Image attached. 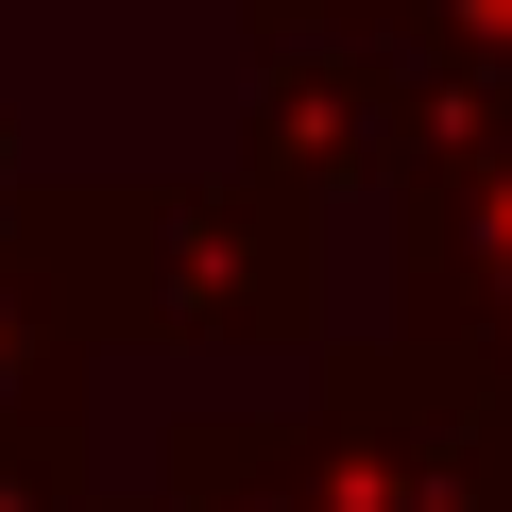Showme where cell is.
<instances>
[{
  "label": "cell",
  "instance_id": "obj_1",
  "mask_svg": "<svg viewBox=\"0 0 512 512\" xmlns=\"http://www.w3.org/2000/svg\"><path fill=\"white\" fill-rule=\"evenodd\" d=\"M35 256H52L86 342L222 359V342H308L325 325V239L256 171H205V188H35Z\"/></svg>",
  "mask_w": 512,
  "mask_h": 512
},
{
  "label": "cell",
  "instance_id": "obj_2",
  "mask_svg": "<svg viewBox=\"0 0 512 512\" xmlns=\"http://www.w3.org/2000/svg\"><path fill=\"white\" fill-rule=\"evenodd\" d=\"M291 461H308V512H512V410H495V376L410 359V342H325Z\"/></svg>",
  "mask_w": 512,
  "mask_h": 512
},
{
  "label": "cell",
  "instance_id": "obj_3",
  "mask_svg": "<svg viewBox=\"0 0 512 512\" xmlns=\"http://www.w3.org/2000/svg\"><path fill=\"white\" fill-rule=\"evenodd\" d=\"M393 342L461 359V376L512 359V154H461V171L393 188Z\"/></svg>",
  "mask_w": 512,
  "mask_h": 512
},
{
  "label": "cell",
  "instance_id": "obj_4",
  "mask_svg": "<svg viewBox=\"0 0 512 512\" xmlns=\"http://www.w3.org/2000/svg\"><path fill=\"white\" fill-rule=\"evenodd\" d=\"M291 35H359L410 103V171H461V154H512V0H308ZM274 52V35H256ZM393 171V188H410Z\"/></svg>",
  "mask_w": 512,
  "mask_h": 512
},
{
  "label": "cell",
  "instance_id": "obj_5",
  "mask_svg": "<svg viewBox=\"0 0 512 512\" xmlns=\"http://www.w3.org/2000/svg\"><path fill=\"white\" fill-rule=\"evenodd\" d=\"M239 171L274 188V205H308V188H393V171H410L393 69H376L359 35H274V52H256V137H239Z\"/></svg>",
  "mask_w": 512,
  "mask_h": 512
},
{
  "label": "cell",
  "instance_id": "obj_6",
  "mask_svg": "<svg viewBox=\"0 0 512 512\" xmlns=\"http://www.w3.org/2000/svg\"><path fill=\"white\" fill-rule=\"evenodd\" d=\"M86 376H103V342L69 325L52 256L0 239V444H69V427H86Z\"/></svg>",
  "mask_w": 512,
  "mask_h": 512
},
{
  "label": "cell",
  "instance_id": "obj_7",
  "mask_svg": "<svg viewBox=\"0 0 512 512\" xmlns=\"http://www.w3.org/2000/svg\"><path fill=\"white\" fill-rule=\"evenodd\" d=\"M103 512H308V461H291V427L205 410L154 444V495H103Z\"/></svg>",
  "mask_w": 512,
  "mask_h": 512
},
{
  "label": "cell",
  "instance_id": "obj_8",
  "mask_svg": "<svg viewBox=\"0 0 512 512\" xmlns=\"http://www.w3.org/2000/svg\"><path fill=\"white\" fill-rule=\"evenodd\" d=\"M0 512H103L86 444H0Z\"/></svg>",
  "mask_w": 512,
  "mask_h": 512
},
{
  "label": "cell",
  "instance_id": "obj_9",
  "mask_svg": "<svg viewBox=\"0 0 512 512\" xmlns=\"http://www.w3.org/2000/svg\"><path fill=\"white\" fill-rule=\"evenodd\" d=\"M0 239H35V171H18V137H0Z\"/></svg>",
  "mask_w": 512,
  "mask_h": 512
},
{
  "label": "cell",
  "instance_id": "obj_10",
  "mask_svg": "<svg viewBox=\"0 0 512 512\" xmlns=\"http://www.w3.org/2000/svg\"><path fill=\"white\" fill-rule=\"evenodd\" d=\"M239 18H256V35H291V18H308V0H239Z\"/></svg>",
  "mask_w": 512,
  "mask_h": 512
},
{
  "label": "cell",
  "instance_id": "obj_11",
  "mask_svg": "<svg viewBox=\"0 0 512 512\" xmlns=\"http://www.w3.org/2000/svg\"><path fill=\"white\" fill-rule=\"evenodd\" d=\"M495 410H512V359H495Z\"/></svg>",
  "mask_w": 512,
  "mask_h": 512
}]
</instances>
